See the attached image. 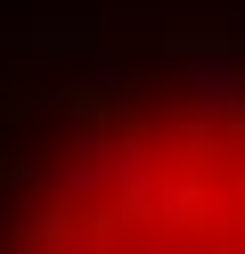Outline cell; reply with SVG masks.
Wrapping results in <instances>:
<instances>
[{
	"label": "cell",
	"mask_w": 245,
	"mask_h": 254,
	"mask_svg": "<svg viewBox=\"0 0 245 254\" xmlns=\"http://www.w3.org/2000/svg\"><path fill=\"white\" fill-rule=\"evenodd\" d=\"M25 246H245V74L114 82L33 156L8 205Z\"/></svg>",
	"instance_id": "cell-1"
}]
</instances>
